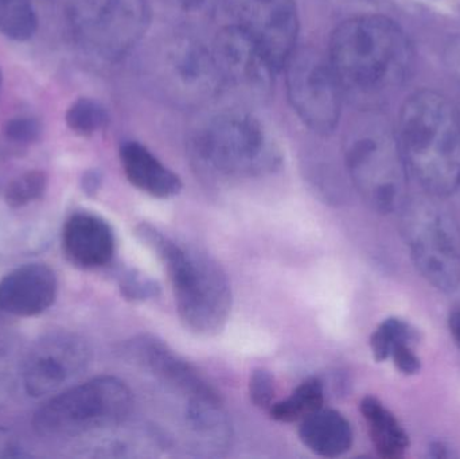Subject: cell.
<instances>
[{
	"label": "cell",
	"mask_w": 460,
	"mask_h": 459,
	"mask_svg": "<svg viewBox=\"0 0 460 459\" xmlns=\"http://www.w3.org/2000/svg\"><path fill=\"white\" fill-rule=\"evenodd\" d=\"M429 455L435 459H448L456 457L453 449H451L448 445H446L445 442L439 441L432 442V444L429 445Z\"/></svg>",
	"instance_id": "obj_33"
},
{
	"label": "cell",
	"mask_w": 460,
	"mask_h": 459,
	"mask_svg": "<svg viewBox=\"0 0 460 459\" xmlns=\"http://www.w3.org/2000/svg\"><path fill=\"white\" fill-rule=\"evenodd\" d=\"M394 132L408 174L426 194L445 199L459 188L460 112L447 97L416 91L402 104Z\"/></svg>",
	"instance_id": "obj_2"
},
{
	"label": "cell",
	"mask_w": 460,
	"mask_h": 459,
	"mask_svg": "<svg viewBox=\"0 0 460 459\" xmlns=\"http://www.w3.org/2000/svg\"><path fill=\"white\" fill-rule=\"evenodd\" d=\"M4 134L8 139L15 143H34L42 134V126L37 119L18 116L5 123Z\"/></svg>",
	"instance_id": "obj_28"
},
{
	"label": "cell",
	"mask_w": 460,
	"mask_h": 459,
	"mask_svg": "<svg viewBox=\"0 0 460 459\" xmlns=\"http://www.w3.org/2000/svg\"><path fill=\"white\" fill-rule=\"evenodd\" d=\"M419 339H420L419 331L407 321L396 317L386 318L370 337L373 358L377 363H384L388 360L396 345L402 344V342L418 344Z\"/></svg>",
	"instance_id": "obj_22"
},
{
	"label": "cell",
	"mask_w": 460,
	"mask_h": 459,
	"mask_svg": "<svg viewBox=\"0 0 460 459\" xmlns=\"http://www.w3.org/2000/svg\"><path fill=\"white\" fill-rule=\"evenodd\" d=\"M445 62L451 75L460 83V35H456L446 46Z\"/></svg>",
	"instance_id": "obj_30"
},
{
	"label": "cell",
	"mask_w": 460,
	"mask_h": 459,
	"mask_svg": "<svg viewBox=\"0 0 460 459\" xmlns=\"http://www.w3.org/2000/svg\"><path fill=\"white\" fill-rule=\"evenodd\" d=\"M65 120L75 134L89 137L108 126L110 115L102 102L89 97H81L70 105Z\"/></svg>",
	"instance_id": "obj_23"
},
{
	"label": "cell",
	"mask_w": 460,
	"mask_h": 459,
	"mask_svg": "<svg viewBox=\"0 0 460 459\" xmlns=\"http://www.w3.org/2000/svg\"><path fill=\"white\" fill-rule=\"evenodd\" d=\"M148 0H77L75 24L86 49L100 58H123L150 27Z\"/></svg>",
	"instance_id": "obj_9"
},
{
	"label": "cell",
	"mask_w": 460,
	"mask_h": 459,
	"mask_svg": "<svg viewBox=\"0 0 460 459\" xmlns=\"http://www.w3.org/2000/svg\"><path fill=\"white\" fill-rule=\"evenodd\" d=\"M302 444L314 455L338 458L353 446V428L341 412L323 410L302 420L299 428Z\"/></svg>",
	"instance_id": "obj_18"
},
{
	"label": "cell",
	"mask_w": 460,
	"mask_h": 459,
	"mask_svg": "<svg viewBox=\"0 0 460 459\" xmlns=\"http://www.w3.org/2000/svg\"><path fill=\"white\" fill-rule=\"evenodd\" d=\"M102 186V174L97 170H88L81 178V188L88 196H94Z\"/></svg>",
	"instance_id": "obj_32"
},
{
	"label": "cell",
	"mask_w": 460,
	"mask_h": 459,
	"mask_svg": "<svg viewBox=\"0 0 460 459\" xmlns=\"http://www.w3.org/2000/svg\"><path fill=\"white\" fill-rule=\"evenodd\" d=\"M121 296L128 301L142 302L156 298L161 294V286L151 279L143 277L140 272L129 269L120 279Z\"/></svg>",
	"instance_id": "obj_26"
},
{
	"label": "cell",
	"mask_w": 460,
	"mask_h": 459,
	"mask_svg": "<svg viewBox=\"0 0 460 459\" xmlns=\"http://www.w3.org/2000/svg\"><path fill=\"white\" fill-rule=\"evenodd\" d=\"M202 163L226 177H259L275 172L280 153L264 124L245 110L213 116L194 139Z\"/></svg>",
	"instance_id": "obj_5"
},
{
	"label": "cell",
	"mask_w": 460,
	"mask_h": 459,
	"mask_svg": "<svg viewBox=\"0 0 460 459\" xmlns=\"http://www.w3.org/2000/svg\"><path fill=\"white\" fill-rule=\"evenodd\" d=\"M346 166L373 209L399 212L407 201L408 174L396 132L377 118L365 119L351 132Z\"/></svg>",
	"instance_id": "obj_6"
},
{
	"label": "cell",
	"mask_w": 460,
	"mask_h": 459,
	"mask_svg": "<svg viewBox=\"0 0 460 459\" xmlns=\"http://www.w3.org/2000/svg\"><path fill=\"white\" fill-rule=\"evenodd\" d=\"M440 197L410 199L400 207V231L421 277L443 293L460 288V226Z\"/></svg>",
	"instance_id": "obj_4"
},
{
	"label": "cell",
	"mask_w": 460,
	"mask_h": 459,
	"mask_svg": "<svg viewBox=\"0 0 460 459\" xmlns=\"http://www.w3.org/2000/svg\"><path fill=\"white\" fill-rule=\"evenodd\" d=\"M134 406V396L118 377L89 380L46 402L34 417V428L45 438H75L120 425Z\"/></svg>",
	"instance_id": "obj_7"
},
{
	"label": "cell",
	"mask_w": 460,
	"mask_h": 459,
	"mask_svg": "<svg viewBox=\"0 0 460 459\" xmlns=\"http://www.w3.org/2000/svg\"><path fill=\"white\" fill-rule=\"evenodd\" d=\"M416 345L418 344H413V342H402L394 348L389 356V358L394 361V366L407 376L419 374L421 369V360L415 350Z\"/></svg>",
	"instance_id": "obj_29"
},
{
	"label": "cell",
	"mask_w": 460,
	"mask_h": 459,
	"mask_svg": "<svg viewBox=\"0 0 460 459\" xmlns=\"http://www.w3.org/2000/svg\"><path fill=\"white\" fill-rule=\"evenodd\" d=\"M327 57L343 97L365 108L381 104L402 88L415 62L407 32L377 13L343 21L330 37Z\"/></svg>",
	"instance_id": "obj_1"
},
{
	"label": "cell",
	"mask_w": 460,
	"mask_h": 459,
	"mask_svg": "<svg viewBox=\"0 0 460 459\" xmlns=\"http://www.w3.org/2000/svg\"><path fill=\"white\" fill-rule=\"evenodd\" d=\"M283 69L297 118L315 134H332L340 124L343 93L327 54L313 46L296 48Z\"/></svg>",
	"instance_id": "obj_8"
},
{
	"label": "cell",
	"mask_w": 460,
	"mask_h": 459,
	"mask_svg": "<svg viewBox=\"0 0 460 459\" xmlns=\"http://www.w3.org/2000/svg\"><path fill=\"white\" fill-rule=\"evenodd\" d=\"M57 296L54 272L42 264H27L0 282V307L16 317H34L48 310Z\"/></svg>",
	"instance_id": "obj_15"
},
{
	"label": "cell",
	"mask_w": 460,
	"mask_h": 459,
	"mask_svg": "<svg viewBox=\"0 0 460 459\" xmlns=\"http://www.w3.org/2000/svg\"><path fill=\"white\" fill-rule=\"evenodd\" d=\"M232 24L281 70L297 48L299 13L295 0H226Z\"/></svg>",
	"instance_id": "obj_12"
},
{
	"label": "cell",
	"mask_w": 460,
	"mask_h": 459,
	"mask_svg": "<svg viewBox=\"0 0 460 459\" xmlns=\"http://www.w3.org/2000/svg\"><path fill=\"white\" fill-rule=\"evenodd\" d=\"M48 186V178L45 172L32 170L13 180L5 190V202L8 207H22L35 199H40Z\"/></svg>",
	"instance_id": "obj_25"
},
{
	"label": "cell",
	"mask_w": 460,
	"mask_h": 459,
	"mask_svg": "<svg viewBox=\"0 0 460 459\" xmlns=\"http://www.w3.org/2000/svg\"><path fill=\"white\" fill-rule=\"evenodd\" d=\"M62 244L69 260L83 269L105 266L115 253V236L110 224L89 213H77L67 220Z\"/></svg>",
	"instance_id": "obj_16"
},
{
	"label": "cell",
	"mask_w": 460,
	"mask_h": 459,
	"mask_svg": "<svg viewBox=\"0 0 460 459\" xmlns=\"http://www.w3.org/2000/svg\"><path fill=\"white\" fill-rule=\"evenodd\" d=\"M120 161L127 180L155 199H172L182 190V181L162 163L142 143L129 140L120 147Z\"/></svg>",
	"instance_id": "obj_17"
},
{
	"label": "cell",
	"mask_w": 460,
	"mask_h": 459,
	"mask_svg": "<svg viewBox=\"0 0 460 459\" xmlns=\"http://www.w3.org/2000/svg\"><path fill=\"white\" fill-rule=\"evenodd\" d=\"M164 10L188 26L207 23L217 10L218 0H159Z\"/></svg>",
	"instance_id": "obj_24"
},
{
	"label": "cell",
	"mask_w": 460,
	"mask_h": 459,
	"mask_svg": "<svg viewBox=\"0 0 460 459\" xmlns=\"http://www.w3.org/2000/svg\"><path fill=\"white\" fill-rule=\"evenodd\" d=\"M359 410L377 455L385 459L404 457L410 447V437L399 419L375 396L362 399Z\"/></svg>",
	"instance_id": "obj_19"
},
{
	"label": "cell",
	"mask_w": 460,
	"mask_h": 459,
	"mask_svg": "<svg viewBox=\"0 0 460 459\" xmlns=\"http://www.w3.org/2000/svg\"><path fill=\"white\" fill-rule=\"evenodd\" d=\"M0 85H2V72H0Z\"/></svg>",
	"instance_id": "obj_36"
},
{
	"label": "cell",
	"mask_w": 460,
	"mask_h": 459,
	"mask_svg": "<svg viewBox=\"0 0 460 459\" xmlns=\"http://www.w3.org/2000/svg\"><path fill=\"white\" fill-rule=\"evenodd\" d=\"M155 75L166 93L182 104H202L221 91L212 49L189 35H177L162 45Z\"/></svg>",
	"instance_id": "obj_11"
},
{
	"label": "cell",
	"mask_w": 460,
	"mask_h": 459,
	"mask_svg": "<svg viewBox=\"0 0 460 459\" xmlns=\"http://www.w3.org/2000/svg\"><path fill=\"white\" fill-rule=\"evenodd\" d=\"M210 49L221 89H228L243 104L270 100L278 70L245 32L229 24L217 32Z\"/></svg>",
	"instance_id": "obj_10"
},
{
	"label": "cell",
	"mask_w": 460,
	"mask_h": 459,
	"mask_svg": "<svg viewBox=\"0 0 460 459\" xmlns=\"http://www.w3.org/2000/svg\"><path fill=\"white\" fill-rule=\"evenodd\" d=\"M38 18L30 0H0V32L24 42L34 37Z\"/></svg>",
	"instance_id": "obj_21"
},
{
	"label": "cell",
	"mask_w": 460,
	"mask_h": 459,
	"mask_svg": "<svg viewBox=\"0 0 460 459\" xmlns=\"http://www.w3.org/2000/svg\"><path fill=\"white\" fill-rule=\"evenodd\" d=\"M19 446L10 431L0 428V458L21 457Z\"/></svg>",
	"instance_id": "obj_31"
},
{
	"label": "cell",
	"mask_w": 460,
	"mask_h": 459,
	"mask_svg": "<svg viewBox=\"0 0 460 459\" xmlns=\"http://www.w3.org/2000/svg\"><path fill=\"white\" fill-rule=\"evenodd\" d=\"M123 356L146 369L167 387L189 402H223L217 391L188 361L170 349L162 340L150 334L135 337L124 344Z\"/></svg>",
	"instance_id": "obj_14"
},
{
	"label": "cell",
	"mask_w": 460,
	"mask_h": 459,
	"mask_svg": "<svg viewBox=\"0 0 460 459\" xmlns=\"http://www.w3.org/2000/svg\"><path fill=\"white\" fill-rule=\"evenodd\" d=\"M448 329L454 342L460 348V310L451 313L448 317Z\"/></svg>",
	"instance_id": "obj_34"
},
{
	"label": "cell",
	"mask_w": 460,
	"mask_h": 459,
	"mask_svg": "<svg viewBox=\"0 0 460 459\" xmlns=\"http://www.w3.org/2000/svg\"><path fill=\"white\" fill-rule=\"evenodd\" d=\"M89 361L91 350L80 337L69 333L43 337L24 361V390L32 398L58 393L88 368Z\"/></svg>",
	"instance_id": "obj_13"
},
{
	"label": "cell",
	"mask_w": 460,
	"mask_h": 459,
	"mask_svg": "<svg viewBox=\"0 0 460 459\" xmlns=\"http://www.w3.org/2000/svg\"><path fill=\"white\" fill-rule=\"evenodd\" d=\"M324 387L318 379L303 382L288 398L270 407V419L280 423H295L305 419L323 409Z\"/></svg>",
	"instance_id": "obj_20"
},
{
	"label": "cell",
	"mask_w": 460,
	"mask_h": 459,
	"mask_svg": "<svg viewBox=\"0 0 460 459\" xmlns=\"http://www.w3.org/2000/svg\"><path fill=\"white\" fill-rule=\"evenodd\" d=\"M343 2L349 3H378L381 0H343Z\"/></svg>",
	"instance_id": "obj_35"
},
{
	"label": "cell",
	"mask_w": 460,
	"mask_h": 459,
	"mask_svg": "<svg viewBox=\"0 0 460 459\" xmlns=\"http://www.w3.org/2000/svg\"><path fill=\"white\" fill-rule=\"evenodd\" d=\"M275 380L265 369L252 372L249 379V396L251 402L259 409H270L275 399Z\"/></svg>",
	"instance_id": "obj_27"
},
{
	"label": "cell",
	"mask_w": 460,
	"mask_h": 459,
	"mask_svg": "<svg viewBox=\"0 0 460 459\" xmlns=\"http://www.w3.org/2000/svg\"><path fill=\"white\" fill-rule=\"evenodd\" d=\"M137 234L166 267L183 325L201 336L220 333L228 322L233 301L223 267L212 256L180 244L151 224H140Z\"/></svg>",
	"instance_id": "obj_3"
}]
</instances>
